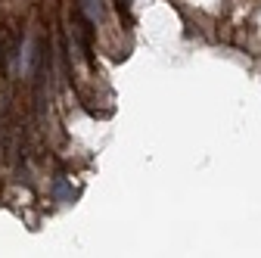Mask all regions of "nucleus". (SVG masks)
<instances>
[{
  "label": "nucleus",
  "instance_id": "1",
  "mask_svg": "<svg viewBox=\"0 0 261 258\" xmlns=\"http://www.w3.org/2000/svg\"><path fill=\"white\" fill-rule=\"evenodd\" d=\"M84 4H87V13L93 19H103V0H84Z\"/></svg>",
  "mask_w": 261,
  "mask_h": 258
}]
</instances>
